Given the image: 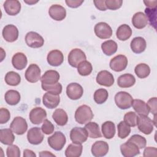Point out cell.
Wrapping results in <instances>:
<instances>
[{
	"label": "cell",
	"mask_w": 157,
	"mask_h": 157,
	"mask_svg": "<svg viewBox=\"0 0 157 157\" xmlns=\"http://www.w3.org/2000/svg\"><path fill=\"white\" fill-rule=\"evenodd\" d=\"M94 115L91 108L87 105L79 106L75 112V121L81 124L90 122L93 118Z\"/></svg>",
	"instance_id": "obj_1"
},
{
	"label": "cell",
	"mask_w": 157,
	"mask_h": 157,
	"mask_svg": "<svg viewBox=\"0 0 157 157\" xmlns=\"http://www.w3.org/2000/svg\"><path fill=\"white\" fill-rule=\"evenodd\" d=\"M137 125L139 130L144 134L148 135L151 134L155 126L153 120H151L147 115H137Z\"/></svg>",
	"instance_id": "obj_2"
},
{
	"label": "cell",
	"mask_w": 157,
	"mask_h": 157,
	"mask_svg": "<svg viewBox=\"0 0 157 157\" xmlns=\"http://www.w3.org/2000/svg\"><path fill=\"white\" fill-rule=\"evenodd\" d=\"M49 146L56 151H59L63 149L66 142L65 136L61 131H56L54 134L48 137L47 139Z\"/></svg>",
	"instance_id": "obj_3"
},
{
	"label": "cell",
	"mask_w": 157,
	"mask_h": 157,
	"mask_svg": "<svg viewBox=\"0 0 157 157\" xmlns=\"http://www.w3.org/2000/svg\"><path fill=\"white\" fill-rule=\"evenodd\" d=\"M133 98L131 95L126 91H120L115 96V102L120 109H128L132 106Z\"/></svg>",
	"instance_id": "obj_4"
},
{
	"label": "cell",
	"mask_w": 157,
	"mask_h": 157,
	"mask_svg": "<svg viewBox=\"0 0 157 157\" xmlns=\"http://www.w3.org/2000/svg\"><path fill=\"white\" fill-rule=\"evenodd\" d=\"M25 42L28 47L37 48L43 46L44 44V39L37 33L30 31L26 34Z\"/></svg>",
	"instance_id": "obj_5"
},
{
	"label": "cell",
	"mask_w": 157,
	"mask_h": 157,
	"mask_svg": "<svg viewBox=\"0 0 157 157\" xmlns=\"http://www.w3.org/2000/svg\"><path fill=\"white\" fill-rule=\"evenodd\" d=\"M86 56L85 53L80 48H74L69 53L67 61L69 64L74 67H77L78 65L86 60Z\"/></svg>",
	"instance_id": "obj_6"
},
{
	"label": "cell",
	"mask_w": 157,
	"mask_h": 157,
	"mask_svg": "<svg viewBox=\"0 0 157 157\" xmlns=\"http://www.w3.org/2000/svg\"><path fill=\"white\" fill-rule=\"evenodd\" d=\"M88 133L85 128L75 127L70 132V139L74 144H82L88 139Z\"/></svg>",
	"instance_id": "obj_7"
},
{
	"label": "cell",
	"mask_w": 157,
	"mask_h": 157,
	"mask_svg": "<svg viewBox=\"0 0 157 157\" xmlns=\"http://www.w3.org/2000/svg\"><path fill=\"white\" fill-rule=\"evenodd\" d=\"M94 31L96 36L101 39H109L112 35L111 27L105 22L98 23L94 26Z\"/></svg>",
	"instance_id": "obj_8"
},
{
	"label": "cell",
	"mask_w": 157,
	"mask_h": 157,
	"mask_svg": "<svg viewBox=\"0 0 157 157\" xmlns=\"http://www.w3.org/2000/svg\"><path fill=\"white\" fill-rule=\"evenodd\" d=\"M10 128L16 134L22 135L27 131L28 124L26 120L23 117H16L10 123Z\"/></svg>",
	"instance_id": "obj_9"
},
{
	"label": "cell",
	"mask_w": 157,
	"mask_h": 157,
	"mask_svg": "<svg viewBox=\"0 0 157 157\" xmlns=\"http://www.w3.org/2000/svg\"><path fill=\"white\" fill-rule=\"evenodd\" d=\"M128 59L123 55H118L111 59L110 61V67L115 72H121L124 70L128 66Z\"/></svg>",
	"instance_id": "obj_10"
},
{
	"label": "cell",
	"mask_w": 157,
	"mask_h": 157,
	"mask_svg": "<svg viewBox=\"0 0 157 157\" xmlns=\"http://www.w3.org/2000/svg\"><path fill=\"white\" fill-rule=\"evenodd\" d=\"M40 69L37 64H31L25 71V78L30 83H36L40 80Z\"/></svg>",
	"instance_id": "obj_11"
},
{
	"label": "cell",
	"mask_w": 157,
	"mask_h": 157,
	"mask_svg": "<svg viewBox=\"0 0 157 157\" xmlns=\"http://www.w3.org/2000/svg\"><path fill=\"white\" fill-rule=\"evenodd\" d=\"M30 121L34 124H39L47 118V112L42 107L33 108L29 115Z\"/></svg>",
	"instance_id": "obj_12"
},
{
	"label": "cell",
	"mask_w": 157,
	"mask_h": 157,
	"mask_svg": "<svg viewBox=\"0 0 157 157\" xmlns=\"http://www.w3.org/2000/svg\"><path fill=\"white\" fill-rule=\"evenodd\" d=\"M83 93L82 86L77 83H71L66 87V94L72 100L80 99Z\"/></svg>",
	"instance_id": "obj_13"
},
{
	"label": "cell",
	"mask_w": 157,
	"mask_h": 157,
	"mask_svg": "<svg viewBox=\"0 0 157 157\" xmlns=\"http://www.w3.org/2000/svg\"><path fill=\"white\" fill-rule=\"evenodd\" d=\"M44 136L40 128L34 127L29 129L27 133V139L32 145H39L44 140Z\"/></svg>",
	"instance_id": "obj_14"
},
{
	"label": "cell",
	"mask_w": 157,
	"mask_h": 157,
	"mask_svg": "<svg viewBox=\"0 0 157 157\" xmlns=\"http://www.w3.org/2000/svg\"><path fill=\"white\" fill-rule=\"evenodd\" d=\"M114 77L112 74L108 71L103 70L98 72L96 76V82L102 86L109 87L114 83Z\"/></svg>",
	"instance_id": "obj_15"
},
{
	"label": "cell",
	"mask_w": 157,
	"mask_h": 157,
	"mask_svg": "<svg viewBox=\"0 0 157 157\" xmlns=\"http://www.w3.org/2000/svg\"><path fill=\"white\" fill-rule=\"evenodd\" d=\"M91 151L92 155L95 157L104 156L109 151V145L103 140L96 141L92 145Z\"/></svg>",
	"instance_id": "obj_16"
},
{
	"label": "cell",
	"mask_w": 157,
	"mask_h": 157,
	"mask_svg": "<svg viewBox=\"0 0 157 157\" xmlns=\"http://www.w3.org/2000/svg\"><path fill=\"white\" fill-rule=\"evenodd\" d=\"M18 29L13 25H7L2 29V34L3 38L9 42L15 41L18 37Z\"/></svg>",
	"instance_id": "obj_17"
},
{
	"label": "cell",
	"mask_w": 157,
	"mask_h": 157,
	"mask_svg": "<svg viewBox=\"0 0 157 157\" xmlns=\"http://www.w3.org/2000/svg\"><path fill=\"white\" fill-rule=\"evenodd\" d=\"M121 155L124 157H134L140 154L139 148L132 142L127 141L120 146Z\"/></svg>",
	"instance_id": "obj_18"
},
{
	"label": "cell",
	"mask_w": 157,
	"mask_h": 157,
	"mask_svg": "<svg viewBox=\"0 0 157 157\" xmlns=\"http://www.w3.org/2000/svg\"><path fill=\"white\" fill-rule=\"evenodd\" d=\"M50 17L56 21H61L66 16V11L64 7L59 4L52 5L48 10Z\"/></svg>",
	"instance_id": "obj_19"
},
{
	"label": "cell",
	"mask_w": 157,
	"mask_h": 157,
	"mask_svg": "<svg viewBox=\"0 0 157 157\" xmlns=\"http://www.w3.org/2000/svg\"><path fill=\"white\" fill-rule=\"evenodd\" d=\"M59 95V94L47 92L42 97L43 104L48 109H52L56 108L60 102V97Z\"/></svg>",
	"instance_id": "obj_20"
},
{
	"label": "cell",
	"mask_w": 157,
	"mask_h": 157,
	"mask_svg": "<svg viewBox=\"0 0 157 157\" xmlns=\"http://www.w3.org/2000/svg\"><path fill=\"white\" fill-rule=\"evenodd\" d=\"M48 63L52 66H59L64 61V55L59 50H51L47 55Z\"/></svg>",
	"instance_id": "obj_21"
},
{
	"label": "cell",
	"mask_w": 157,
	"mask_h": 157,
	"mask_svg": "<svg viewBox=\"0 0 157 157\" xmlns=\"http://www.w3.org/2000/svg\"><path fill=\"white\" fill-rule=\"evenodd\" d=\"M6 12L11 16L17 15L21 10V4L18 0H7L4 3Z\"/></svg>",
	"instance_id": "obj_22"
},
{
	"label": "cell",
	"mask_w": 157,
	"mask_h": 157,
	"mask_svg": "<svg viewBox=\"0 0 157 157\" xmlns=\"http://www.w3.org/2000/svg\"><path fill=\"white\" fill-rule=\"evenodd\" d=\"M59 73L55 70L47 71L40 78L41 83L45 85H53L58 82L59 80Z\"/></svg>",
	"instance_id": "obj_23"
},
{
	"label": "cell",
	"mask_w": 157,
	"mask_h": 157,
	"mask_svg": "<svg viewBox=\"0 0 157 157\" xmlns=\"http://www.w3.org/2000/svg\"><path fill=\"white\" fill-rule=\"evenodd\" d=\"M27 63V57L23 53L17 52L12 56V64L13 67L17 70H22L25 69Z\"/></svg>",
	"instance_id": "obj_24"
},
{
	"label": "cell",
	"mask_w": 157,
	"mask_h": 157,
	"mask_svg": "<svg viewBox=\"0 0 157 157\" xmlns=\"http://www.w3.org/2000/svg\"><path fill=\"white\" fill-rule=\"evenodd\" d=\"M130 47L134 53L137 54L141 53L146 49V40L142 37H136L131 40Z\"/></svg>",
	"instance_id": "obj_25"
},
{
	"label": "cell",
	"mask_w": 157,
	"mask_h": 157,
	"mask_svg": "<svg viewBox=\"0 0 157 157\" xmlns=\"http://www.w3.org/2000/svg\"><path fill=\"white\" fill-rule=\"evenodd\" d=\"M132 23L137 29L145 28L148 23V19L145 13L142 12H136L132 18Z\"/></svg>",
	"instance_id": "obj_26"
},
{
	"label": "cell",
	"mask_w": 157,
	"mask_h": 157,
	"mask_svg": "<svg viewBox=\"0 0 157 157\" xmlns=\"http://www.w3.org/2000/svg\"><path fill=\"white\" fill-rule=\"evenodd\" d=\"M136 83V78L131 74H124L120 75L117 79V85L121 88H129Z\"/></svg>",
	"instance_id": "obj_27"
},
{
	"label": "cell",
	"mask_w": 157,
	"mask_h": 157,
	"mask_svg": "<svg viewBox=\"0 0 157 157\" xmlns=\"http://www.w3.org/2000/svg\"><path fill=\"white\" fill-rule=\"evenodd\" d=\"M52 118L55 122L61 126L66 125L68 121L67 114L62 109H56L52 114Z\"/></svg>",
	"instance_id": "obj_28"
},
{
	"label": "cell",
	"mask_w": 157,
	"mask_h": 157,
	"mask_svg": "<svg viewBox=\"0 0 157 157\" xmlns=\"http://www.w3.org/2000/svg\"><path fill=\"white\" fill-rule=\"evenodd\" d=\"M101 131L103 136L107 139L113 138L115 134V125L111 121H107L103 123L101 126Z\"/></svg>",
	"instance_id": "obj_29"
},
{
	"label": "cell",
	"mask_w": 157,
	"mask_h": 157,
	"mask_svg": "<svg viewBox=\"0 0 157 157\" xmlns=\"http://www.w3.org/2000/svg\"><path fill=\"white\" fill-rule=\"evenodd\" d=\"M85 129L86 130L88 136L92 139H97L101 137V132L98 124L96 122H88L85 125Z\"/></svg>",
	"instance_id": "obj_30"
},
{
	"label": "cell",
	"mask_w": 157,
	"mask_h": 157,
	"mask_svg": "<svg viewBox=\"0 0 157 157\" xmlns=\"http://www.w3.org/2000/svg\"><path fill=\"white\" fill-rule=\"evenodd\" d=\"M132 106L136 113L138 115H147L149 114V109L147 105V103L144 101L139 99H133Z\"/></svg>",
	"instance_id": "obj_31"
},
{
	"label": "cell",
	"mask_w": 157,
	"mask_h": 157,
	"mask_svg": "<svg viewBox=\"0 0 157 157\" xmlns=\"http://www.w3.org/2000/svg\"><path fill=\"white\" fill-rule=\"evenodd\" d=\"M132 35V29L131 27L126 25L123 24L120 25L116 32V36L118 39L121 41L128 40Z\"/></svg>",
	"instance_id": "obj_32"
},
{
	"label": "cell",
	"mask_w": 157,
	"mask_h": 157,
	"mask_svg": "<svg viewBox=\"0 0 157 157\" xmlns=\"http://www.w3.org/2000/svg\"><path fill=\"white\" fill-rule=\"evenodd\" d=\"M83 146L79 144H71L65 150L66 157H79L82 153Z\"/></svg>",
	"instance_id": "obj_33"
},
{
	"label": "cell",
	"mask_w": 157,
	"mask_h": 157,
	"mask_svg": "<svg viewBox=\"0 0 157 157\" xmlns=\"http://www.w3.org/2000/svg\"><path fill=\"white\" fill-rule=\"evenodd\" d=\"M12 129L6 128L0 130V141L4 145H11L15 140V136Z\"/></svg>",
	"instance_id": "obj_34"
},
{
	"label": "cell",
	"mask_w": 157,
	"mask_h": 157,
	"mask_svg": "<svg viewBox=\"0 0 157 157\" xmlns=\"http://www.w3.org/2000/svg\"><path fill=\"white\" fill-rule=\"evenodd\" d=\"M101 48L105 55L110 56L117 52L118 45L115 41L113 40H108L101 44Z\"/></svg>",
	"instance_id": "obj_35"
},
{
	"label": "cell",
	"mask_w": 157,
	"mask_h": 157,
	"mask_svg": "<svg viewBox=\"0 0 157 157\" xmlns=\"http://www.w3.org/2000/svg\"><path fill=\"white\" fill-rule=\"evenodd\" d=\"M4 98L6 103L10 105H15L20 102L21 96L18 91L13 90H10L6 93Z\"/></svg>",
	"instance_id": "obj_36"
},
{
	"label": "cell",
	"mask_w": 157,
	"mask_h": 157,
	"mask_svg": "<svg viewBox=\"0 0 157 157\" xmlns=\"http://www.w3.org/2000/svg\"><path fill=\"white\" fill-rule=\"evenodd\" d=\"M4 80L8 85L17 86L21 82V77L17 72L10 71L6 74Z\"/></svg>",
	"instance_id": "obj_37"
},
{
	"label": "cell",
	"mask_w": 157,
	"mask_h": 157,
	"mask_svg": "<svg viewBox=\"0 0 157 157\" xmlns=\"http://www.w3.org/2000/svg\"><path fill=\"white\" fill-rule=\"evenodd\" d=\"M134 72L139 78H145L150 74V68L145 63H140L135 67Z\"/></svg>",
	"instance_id": "obj_38"
},
{
	"label": "cell",
	"mask_w": 157,
	"mask_h": 157,
	"mask_svg": "<svg viewBox=\"0 0 157 157\" xmlns=\"http://www.w3.org/2000/svg\"><path fill=\"white\" fill-rule=\"evenodd\" d=\"M92 71L93 67L91 64L86 60L82 61L77 66V71L82 76H87L90 75Z\"/></svg>",
	"instance_id": "obj_39"
},
{
	"label": "cell",
	"mask_w": 157,
	"mask_h": 157,
	"mask_svg": "<svg viewBox=\"0 0 157 157\" xmlns=\"http://www.w3.org/2000/svg\"><path fill=\"white\" fill-rule=\"evenodd\" d=\"M109 96L108 91L104 88H99L94 93V100L98 104H102L104 103Z\"/></svg>",
	"instance_id": "obj_40"
},
{
	"label": "cell",
	"mask_w": 157,
	"mask_h": 157,
	"mask_svg": "<svg viewBox=\"0 0 157 157\" xmlns=\"http://www.w3.org/2000/svg\"><path fill=\"white\" fill-rule=\"evenodd\" d=\"M118 136L120 139H125L131 132V128L124 121H120L117 125Z\"/></svg>",
	"instance_id": "obj_41"
},
{
	"label": "cell",
	"mask_w": 157,
	"mask_h": 157,
	"mask_svg": "<svg viewBox=\"0 0 157 157\" xmlns=\"http://www.w3.org/2000/svg\"><path fill=\"white\" fill-rule=\"evenodd\" d=\"M157 8H148L145 9V15L148 19V21L150 22L151 26L155 29L156 26V11Z\"/></svg>",
	"instance_id": "obj_42"
},
{
	"label": "cell",
	"mask_w": 157,
	"mask_h": 157,
	"mask_svg": "<svg viewBox=\"0 0 157 157\" xmlns=\"http://www.w3.org/2000/svg\"><path fill=\"white\" fill-rule=\"evenodd\" d=\"M41 86L43 90L53 94H59L62 92V85L58 82L53 85H45L41 83Z\"/></svg>",
	"instance_id": "obj_43"
},
{
	"label": "cell",
	"mask_w": 157,
	"mask_h": 157,
	"mask_svg": "<svg viewBox=\"0 0 157 157\" xmlns=\"http://www.w3.org/2000/svg\"><path fill=\"white\" fill-rule=\"evenodd\" d=\"M128 141H129V142L134 144L136 145L137 146V147L139 149L145 148L146 147V144H147L146 139L144 137H143L140 135H139V134L132 135L128 139Z\"/></svg>",
	"instance_id": "obj_44"
},
{
	"label": "cell",
	"mask_w": 157,
	"mask_h": 157,
	"mask_svg": "<svg viewBox=\"0 0 157 157\" xmlns=\"http://www.w3.org/2000/svg\"><path fill=\"white\" fill-rule=\"evenodd\" d=\"M137 115L136 113L130 111L124 115V121L130 127H135L137 125Z\"/></svg>",
	"instance_id": "obj_45"
},
{
	"label": "cell",
	"mask_w": 157,
	"mask_h": 157,
	"mask_svg": "<svg viewBox=\"0 0 157 157\" xmlns=\"http://www.w3.org/2000/svg\"><path fill=\"white\" fill-rule=\"evenodd\" d=\"M55 129L54 125L52 123L47 119H45L43 121V124L41 126V130L43 133L47 135L51 134L53 132Z\"/></svg>",
	"instance_id": "obj_46"
},
{
	"label": "cell",
	"mask_w": 157,
	"mask_h": 157,
	"mask_svg": "<svg viewBox=\"0 0 157 157\" xmlns=\"http://www.w3.org/2000/svg\"><path fill=\"white\" fill-rule=\"evenodd\" d=\"M6 155L7 157H20V150L17 145H9L6 150Z\"/></svg>",
	"instance_id": "obj_47"
},
{
	"label": "cell",
	"mask_w": 157,
	"mask_h": 157,
	"mask_svg": "<svg viewBox=\"0 0 157 157\" xmlns=\"http://www.w3.org/2000/svg\"><path fill=\"white\" fill-rule=\"evenodd\" d=\"M105 6L107 9L115 10L120 9L123 4L121 0H106L105 1Z\"/></svg>",
	"instance_id": "obj_48"
},
{
	"label": "cell",
	"mask_w": 157,
	"mask_h": 157,
	"mask_svg": "<svg viewBox=\"0 0 157 157\" xmlns=\"http://www.w3.org/2000/svg\"><path fill=\"white\" fill-rule=\"evenodd\" d=\"M147 105L149 109V111L154 115H156L157 112V98L156 97L151 98L147 101Z\"/></svg>",
	"instance_id": "obj_49"
},
{
	"label": "cell",
	"mask_w": 157,
	"mask_h": 157,
	"mask_svg": "<svg viewBox=\"0 0 157 157\" xmlns=\"http://www.w3.org/2000/svg\"><path fill=\"white\" fill-rule=\"evenodd\" d=\"M10 118V113L8 109L6 108H1L0 109V123H6Z\"/></svg>",
	"instance_id": "obj_50"
},
{
	"label": "cell",
	"mask_w": 157,
	"mask_h": 157,
	"mask_svg": "<svg viewBox=\"0 0 157 157\" xmlns=\"http://www.w3.org/2000/svg\"><path fill=\"white\" fill-rule=\"evenodd\" d=\"M144 156H156L157 149L156 147H147L145 148L143 153Z\"/></svg>",
	"instance_id": "obj_51"
},
{
	"label": "cell",
	"mask_w": 157,
	"mask_h": 157,
	"mask_svg": "<svg viewBox=\"0 0 157 157\" xmlns=\"http://www.w3.org/2000/svg\"><path fill=\"white\" fill-rule=\"evenodd\" d=\"M66 3L67 6L71 8H77L82 5L84 1L79 0H66Z\"/></svg>",
	"instance_id": "obj_52"
},
{
	"label": "cell",
	"mask_w": 157,
	"mask_h": 157,
	"mask_svg": "<svg viewBox=\"0 0 157 157\" xmlns=\"http://www.w3.org/2000/svg\"><path fill=\"white\" fill-rule=\"evenodd\" d=\"M105 0H101V1H94V4L96 6V7L101 10V11H105L107 9V7L105 6Z\"/></svg>",
	"instance_id": "obj_53"
},
{
	"label": "cell",
	"mask_w": 157,
	"mask_h": 157,
	"mask_svg": "<svg viewBox=\"0 0 157 157\" xmlns=\"http://www.w3.org/2000/svg\"><path fill=\"white\" fill-rule=\"evenodd\" d=\"M144 3L148 8H156L157 1H144Z\"/></svg>",
	"instance_id": "obj_54"
},
{
	"label": "cell",
	"mask_w": 157,
	"mask_h": 157,
	"mask_svg": "<svg viewBox=\"0 0 157 157\" xmlns=\"http://www.w3.org/2000/svg\"><path fill=\"white\" fill-rule=\"evenodd\" d=\"M23 156L24 157H36V155L33 151L29 149H25L23 151Z\"/></svg>",
	"instance_id": "obj_55"
},
{
	"label": "cell",
	"mask_w": 157,
	"mask_h": 157,
	"mask_svg": "<svg viewBox=\"0 0 157 157\" xmlns=\"http://www.w3.org/2000/svg\"><path fill=\"white\" fill-rule=\"evenodd\" d=\"M39 156L40 157H48V156H55V155L48 151H42L39 153Z\"/></svg>",
	"instance_id": "obj_56"
},
{
	"label": "cell",
	"mask_w": 157,
	"mask_h": 157,
	"mask_svg": "<svg viewBox=\"0 0 157 157\" xmlns=\"http://www.w3.org/2000/svg\"><path fill=\"white\" fill-rule=\"evenodd\" d=\"M39 1H34V0H24V2L28 5H33L37 2H38Z\"/></svg>",
	"instance_id": "obj_57"
}]
</instances>
